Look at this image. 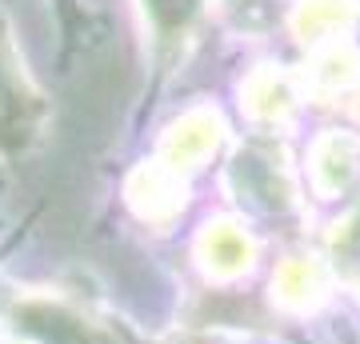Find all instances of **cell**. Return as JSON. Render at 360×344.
I'll use <instances>...</instances> for the list:
<instances>
[{
  "label": "cell",
  "instance_id": "5",
  "mask_svg": "<svg viewBox=\"0 0 360 344\" xmlns=\"http://www.w3.org/2000/svg\"><path fill=\"white\" fill-rule=\"evenodd\" d=\"M196 256L200 265L208 268V276L217 281H236L252 268V256H257V244L240 224H229V220H217L200 232V244H196Z\"/></svg>",
  "mask_w": 360,
  "mask_h": 344
},
{
  "label": "cell",
  "instance_id": "6",
  "mask_svg": "<svg viewBox=\"0 0 360 344\" xmlns=\"http://www.w3.org/2000/svg\"><path fill=\"white\" fill-rule=\"evenodd\" d=\"M220 132H224V125L208 108H196V113L180 116L172 125V132L165 136V165L176 168V172L180 168H196L208 153H217Z\"/></svg>",
  "mask_w": 360,
  "mask_h": 344
},
{
  "label": "cell",
  "instance_id": "1",
  "mask_svg": "<svg viewBox=\"0 0 360 344\" xmlns=\"http://www.w3.org/2000/svg\"><path fill=\"white\" fill-rule=\"evenodd\" d=\"M232 184L240 192V200H248L260 212H284L296 200L292 177L284 165V153L272 144H252L248 153L236 156L232 165Z\"/></svg>",
  "mask_w": 360,
  "mask_h": 344
},
{
  "label": "cell",
  "instance_id": "8",
  "mask_svg": "<svg viewBox=\"0 0 360 344\" xmlns=\"http://www.w3.org/2000/svg\"><path fill=\"white\" fill-rule=\"evenodd\" d=\"M132 204L141 208L144 217L153 220H168L172 212L184 208V184H180V172L176 168H144L136 184H132Z\"/></svg>",
  "mask_w": 360,
  "mask_h": 344
},
{
  "label": "cell",
  "instance_id": "9",
  "mask_svg": "<svg viewBox=\"0 0 360 344\" xmlns=\"http://www.w3.org/2000/svg\"><path fill=\"white\" fill-rule=\"evenodd\" d=\"M245 104L257 120L276 125V120H284L296 108V84L284 72H276V68H260L245 84Z\"/></svg>",
  "mask_w": 360,
  "mask_h": 344
},
{
  "label": "cell",
  "instance_id": "7",
  "mask_svg": "<svg viewBox=\"0 0 360 344\" xmlns=\"http://www.w3.org/2000/svg\"><path fill=\"white\" fill-rule=\"evenodd\" d=\"M356 20V0H300L292 13L296 37L309 49H328L348 37V28Z\"/></svg>",
  "mask_w": 360,
  "mask_h": 344
},
{
  "label": "cell",
  "instance_id": "10",
  "mask_svg": "<svg viewBox=\"0 0 360 344\" xmlns=\"http://www.w3.org/2000/svg\"><path fill=\"white\" fill-rule=\"evenodd\" d=\"M328 256H333L328 260L333 276H340L348 288L360 293V204L345 220L333 224V232H328Z\"/></svg>",
  "mask_w": 360,
  "mask_h": 344
},
{
  "label": "cell",
  "instance_id": "2",
  "mask_svg": "<svg viewBox=\"0 0 360 344\" xmlns=\"http://www.w3.org/2000/svg\"><path fill=\"white\" fill-rule=\"evenodd\" d=\"M309 180L316 196L333 200L345 196L360 180V136L352 132H324L309 153Z\"/></svg>",
  "mask_w": 360,
  "mask_h": 344
},
{
  "label": "cell",
  "instance_id": "4",
  "mask_svg": "<svg viewBox=\"0 0 360 344\" xmlns=\"http://www.w3.org/2000/svg\"><path fill=\"white\" fill-rule=\"evenodd\" d=\"M333 268L316 256H288L272 276V300L288 312H312L328 296Z\"/></svg>",
  "mask_w": 360,
  "mask_h": 344
},
{
  "label": "cell",
  "instance_id": "3",
  "mask_svg": "<svg viewBox=\"0 0 360 344\" xmlns=\"http://www.w3.org/2000/svg\"><path fill=\"white\" fill-rule=\"evenodd\" d=\"M309 92L324 104H345L352 116H360V52L340 44L316 49V60L309 68Z\"/></svg>",
  "mask_w": 360,
  "mask_h": 344
}]
</instances>
